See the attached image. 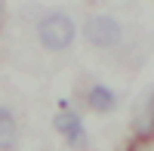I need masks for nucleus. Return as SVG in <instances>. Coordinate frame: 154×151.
I'll return each instance as SVG.
<instances>
[{"label": "nucleus", "instance_id": "nucleus-1", "mask_svg": "<svg viewBox=\"0 0 154 151\" xmlns=\"http://www.w3.org/2000/svg\"><path fill=\"white\" fill-rule=\"evenodd\" d=\"M74 22L71 16H65V12H49V16L40 19V25H37V37H40V43L46 49H53V53H62V49H68L74 43Z\"/></svg>", "mask_w": 154, "mask_h": 151}, {"label": "nucleus", "instance_id": "nucleus-2", "mask_svg": "<svg viewBox=\"0 0 154 151\" xmlns=\"http://www.w3.org/2000/svg\"><path fill=\"white\" fill-rule=\"evenodd\" d=\"M83 34H86V40L93 46L108 49V46H117L120 43L123 28H120V22L111 19V16H89L86 25H83Z\"/></svg>", "mask_w": 154, "mask_h": 151}, {"label": "nucleus", "instance_id": "nucleus-3", "mask_svg": "<svg viewBox=\"0 0 154 151\" xmlns=\"http://www.w3.org/2000/svg\"><path fill=\"white\" fill-rule=\"evenodd\" d=\"M53 127L62 133V139H65L74 151H83L86 148V130H83V120H80L77 111L62 108L59 114H56V120H53Z\"/></svg>", "mask_w": 154, "mask_h": 151}, {"label": "nucleus", "instance_id": "nucleus-4", "mask_svg": "<svg viewBox=\"0 0 154 151\" xmlns=\"http://www.w3.org/2000/svg\"><path fill=\"white\" fill-rule=\"evenodd\" d=\"M133 133L139 139H151L154 136V90L148 93V99H142V105L133 114Z\"/></svg>", "mask_w": 154, "mask_h": 151}, {"label": "nucleus", "instance_id": "nucleus-5", "mask_svg": "<svg viewBox=\"0 0 154 151\" xmlns=\"http://www.w3.org/2000/svg\"><path fill=\"white\" fill-rule=\"evenodd\" d=\"M86 102L93 111H99V114H108V111L117 108V96H114L105 83H93L89 86V93H86Z\"/></svg>", "mask_w": 154, "mask_h": 151}, {"label": "nucleus", "instance_id": "nucleus-6", "mask_svg": "<svg viewBox=\"0 0 154 151\" xmlns=\"http://www.w3.org/2000/svg\"><path fill=\"white\" fill-rule=\"evenodd\" d=\"M16 117H12L9 108H0V148H12V142H16Z\"/></svg>", "mask_w": 154, "mask_h": 151}]
</instances>
